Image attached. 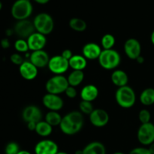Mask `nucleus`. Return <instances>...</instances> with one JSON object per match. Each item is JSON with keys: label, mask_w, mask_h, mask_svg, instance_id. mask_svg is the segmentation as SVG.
<instances>
[{"label": "nucleus", "mask_w": 154, "mask_h": 154, "mask_svg": "<svg viewBox=\"0 0 154 154\" xmlns=\"http://www.w3.org/2000/svg\"><path fill=\"white\" fill-rule=\"evenodd\" d=\"M84 116L81 111L69 112L62 119L60 127L63 133L73 135L78 133L84 126Z\"/></svg>", "instance_id": "nucleus-1"}, {"label": "nucleus", "mask_w": 154, "mask_h": 154, "mask_svg": "<svg viewBox=\"0 0 154 154\" xmlns=\"http://www.w3.org/2000/svg\"><path fill=\"white\" fill-rule=\"evenodd\" d=\"M115 99L121 108H130L135 105L136 95L132 87L126 85L117 89L115 93Z\"/></svg>", "instance_id": "nucleus-2"}, {"label": "nucleus", "mask_w": 154, "mask_h": 154, "mask_svg": "<svg viewBox=\"0 0 154 154\" xmlns=\"http://www.w3.org/2000/svg\"><path fill=\"white\" fill-rule=\"evenodd\" d=\"M98 60L101 67L107 70H112L120 64L121 57L120 54L114 49L102 50Z\"/></svg>", "instance_id": "nucleus-3"}, {"label": "nucleus", "mask_w": 154, "mask_h": 154, "mask_svg": "<svg viewBox=\"0 0 154 154\" xmlns=\"http://www.w3.org/2000/svg\"><path fill=\"white\" fill-rule=\"evenodd\" d=\"M33 7L30 0H17L11 7V15L17 20H26L31 16Z\"/></svg>", "instance_id": "nucleus-4"}, {"label": "nucleus", "mask_w": 154, "mask_h": 154, "mask_svg": "<svg viewBox=\"0 0 154 154\" xmlns=\"http://www.w3.org/2000/svg\"><path fill=\"white\" fill-rule=\"evenodd\" d=\"M33 23L36 32L45 35L52 32L54 28V19L48 13H40L36 15Z\"/></svg>", "instance_id": "nucleus-5"}, {"label": "nucleus", "mask_w": 154, "mask_h": 154, "mask_svg": "<svg viewBox=\"0 0 154 154\" xmlns=\"http://www.w3.org/2000/svg\"><path fill=\"white\" fill-rule=\"evenodd\" d=\"M69 86L67 78L60 75H55L50 78L45 84V88L48 93L59 95L65 93Z\"/></svg>", "instance_id": "nucleus-6"}, {"label": "nucleus", "mask_w": 154, "mask_h": 154, "mask_svg": "<svg viewBox=\"0 0 154 154\" xmlns=\"http://www.w3.org/2000/svg\"><path fill=\"white\" fill-rule=\"evenodd\" d=\"M138 140L143 145L150 146L154 142V124L152 123L141 124L137 133Z\"/></svg>", "instance_id": "nucleus-7"}, {"label": "nucleus", "mask_w": 154, "mask_h": 154, "mask_svg": "<svg viewBox=\"0 0 154 154\" xmlns=\"http://www.w3.org/2000/svg\"><path fill=\"white\" fill-rule=\"evenodd\" d=\"M48 67L49 70L56 75H63L69 69V60L63 58L61 55L54 56L50 59Z\"/></svg>", "instance_id": "nucleus-8"}, {"label": "nucleus", "mask_w": 154, "mask_h": 154, "mask_svg": "<svg viewBox=\"0 0 154 154\" xmlns=\"http://www.w3.org/2000/svg\"><path fill=\"white\" fill-rule=\"evenodd\" d=\"M35 28L34 23L28 19L18 20L14 28L15 34L17 35L18 37L22 39L28 38L32 34L35 32Z\"/></svg>", "instance_id": "nucleus-9"}, {"label": "nucleus", "mask_w": 154, "mask_h": 154, "mask_svg": "<svg viewBox=\"0 0 154 154\" xmlns=\"http://www.w3.org/2000/svg\"><path fill=\"white\" fill-rule=\"evenodd\" d=\"M42 103L45 108L52 111H58L63 108V100L59 95L47 93L42 98Z\"/></svg>", "instance_id": "nucleus-10"}, {"label": "nucleus", "mask_w": 154, "mask_h": 154, "mask_svg": "<svg viewBox=\"0 0 154 154\" xmlns=\"http://www.w3.org/2000/svg\"><path fill=\"white\" fill-rule=\"evenodd\" d=\"M90 120L92 125L98 128L104 127L109 121V115L106 111L101 108L94 109L90 114Z\"/></svg>", "instance_id": "nucleus-11"}, {"label": "nucleus", "mask_w": 154, "mask_h": 154, "mask_svg": "<svg viewBox=\"0 0 154 154\" xmlns=\"http://www.w3.org/2000/svg\"><path fill=\"white\" fill-rule=\"evenodd\" d=\"M58 152V145L52 140H42L35 147V154H57Z\"/></svg>", "instance_id": "nucleus-12"}, {"label": "nucleus", "mask_w": 154, "mask_h": 154, "mask_svg": "<svg viewBox=\"0 0 154 154\" xmlns=\"http://www.w3.org/2000/svg\"><path fill=\"white\" fill-rule=\"evenodd\" d=\"M124 51L129 59L136 60V59L141 56V44L135 38L128 39L124 44Z\"/></svg>", "instance_id": "nucleus-13"}, {"label": "nucleus", "mask_w": 154, "mask_h": 154, "mask_svg": "<svg viewBox=\"0 0 154 154\" xmlns=\"http://www.w3.org/2000/svg\"><path fill=\"white\" fill-rule=\"evenodd\" d=\"M26 41L29 49L32 51L43 50L47 44L46 35L38 32H35L33 34H32Z\"/></svg>", "instance_id": "nucleus-14"}, {"label": "nucleus", "mask_w": 154, "mask_h": 154, "mask_svg": "<svg viewBox=\"0 0 154 154\" xmlns=\"http://www.w3.org/2000/svg\"><path fill=\"white\" fill-rule=\"evenodd\" d=\"M22 117L24 121L27 123L34 122L38 123L42 121V113L38 107L35 105H29L23 109L22 113Z\"/></svg>", "instance_id": "nucleus-15"}, {"label": "nucleus", "mask_w": 154, "mask_h": 154, "mask_svg": "<svg viewBox=\"0 0 154 154\" xmlns=\"http://www.w3.org/2000/svg\"><path fill=\"white\" fill-rule=\"evenodd\" d=\"M50 59L48 54L44 50L32 51L29 56V61L38 69L48 66Z\"/></svg>", "instance_id": "nucleus-16"}, {"label": "nucleus", "mask_w": 154, "mask_h": 154, "mask_svg": "<svg viewBox=\"0 0 154 154\" xmlns=\"http://www.w3.org/2000/svg\"><path fill=\"white\" fill-rule=\"evenodd\" d=\"M19 71L22 78L27 81L34 80L38 75V68L30 61H24L20 66Z\"/></svg>", "instance_id": "nucleus-17"}, {"label": "nucleus", "mask_w": 154, "mask_h": 154, "mask_svg": "<svg viewBox=\"0 0 154 154\" xmlns=\"http://www.w3.org/2000/svg\"><path fill=\"white\" fill-rule=\"evenodd\" d=\"M102 51V48L99 45L93 42H90L83 47L82 54L87 60H93L99 59Z\"/></svg>", "instance_id": "nucleus-18"}, {"label": "nucleus", "mask_w": 154, "mask_h": 154, "mask_svg": "<svg viewBox=\"0 0 154 154\" xmlns=\"http://www.w3.org/2000/svg\"><path fill=\"white\" fill-rule=\"evenodd\" d=\"M80 95L83 101L92 102L99 96V90L93 84H88L83 87Z\"/></svg>", "instance_id": "nucleus-19"}, {"label": "nucleus", "mask_w": 154, "mask_h": 154, "mask_svg": "<svg viewBox=\"0 0 154 154\" xmlns=\"http://www.w3.org/2000/svg\"><path fill=\"white\" fill-rule=\"evenodd\" d=\"M111 81L115 86L119 87L126 86L129 81L128 75L123 70H115L113 72L111 76Z\"/></svg>", "instance_id": "nucleus-20"}, {"label": "nucleus", "mask_w": 154, "mask_h": 154, "mask_svg": "<svg viewBox=\"0 0 154 154\" xmlns=\"http://www.w3.org/2000/svg\"><path fill=\"white\" fill-rule=\"evenodd\" d=\"M82 150L83 154H106L105 145L99 141L89 143Z\"/></svg>", "instance_id": "nucleus-21"}, {"label": "nucleus", "mask_w": 154, "mask_h": 154, "mask_svg": "<svg viewBox=\"0 0 154 154\" xmlns=\"http://www.w3.org/2000/svg\"><path fill=\"white\" fill-rule=\"evenodd\" d=\"M69 67L73 70L83 71L87 65V59L83 55H73V57L69 60Z\"/></svg>", "instance_id": "nucleus-22"}, {"label": "nucleus", "mask_w": 154, "mask_h": 154, "mask_svg": "<svg viewBox=\"0 0 154 154\" xmlns=\"http://www.w3.org/2000/svg\"><path fill=\"white\" fill-rule=\"evenodd\" d=\"M69 86L72 87H78L83 82L84 79V73L83 71L73 70L67 78Z\"/></svg>", "instance_id": "nucleus-23"}, {"label": "nucleus", "mask_w": 154, "mask_h": 154, "mask_svg": "<svg viewBox=\"0 0 154 154\" xmlns=\"http://www.w3.org/2000/svg\"><path fill=\"white\" fill-rule=\"evenodd\" d=\"M140 102L145 106H150L154 104V89L149 87L141 92L140 95Z\"/></svg>", "instance_id": "nucleus-24"}, {"label": "nucleus", "mask_w": 154, "mask_h": 154, "mask_svg": "<svg viewBox=\"0 0 154 154\" xmlns=\"http://www.w3.org/2000/svg\"><path fill=\"white\" fill-rule=\"evenodd\" d=\"M53 126L46 121H40L37 123L35 128V132L42 137H48L52 133Z\"/></svg>", "instance_id": "nucleus-25"}, {"label": "nucleus", "mask_w": 154, "mask_h": 154, "mask_svg": "<svg viewBox=\"0 0 154 154\" xmlns=\"http://www.w3.org/2000/svg\"><path fill=\"white\" fill-rule=\"evenodd\" d=\"M69 27L75 32H84L87 29V23L84 20L78 17H73L69 20Z\"/></svg>", "instance_id": "nucleus-26"}, {"label": "nucleus", "mask_w": 154, "mask_h": 154, "mask_svg": "<svg viewBox=\"0 0 154 154\" xmlns=\"http://www.w3.org/2000/svg\"><path fill=\"white\" fill-rule=\"evenodd\" d=\"M62 119H63V117L57 111H50L45 115V121L49 123L51 126H60Z\"/></svg>", "instance_id": "nucleus-27"}, {"label": "nucleus", "mask_w": 154, "mask_h": 154, "mask_svg": "<svg viewBox=\"0 0 154 154\" xmlns=\"http://www.w3.org/2000/svg\"><path fill=\"white\" fill-rule=\"evenodd\" d=\"M101 45L103 50L113 49V47L115 45V38L111 34H105L102 38Z\"/></svg>", "instance_id": "nucleus-28"}, {"label": "nucleus", "mask_w": 154, "mask_h": 154, "mask_svg": "<svg viewBox=\"0 0 154 154\" xmlns=\"http://www.w3.org/2000/svg\"><path fill=\"white\" fill-rule=\"evenodd\" d=\"M79 108L80 111L83 114H88V115H90L94 110L92 102L87 101H81L79 104Z\"/></svg>", "instance_id": "nucleus-29"}, {"label": "nucleus", "mask_w": 154, "mask_h": 154, "mask_svg": "<svg viewBox=\"0 0 154 154\" xmlns=\"http://www.w3.org/2000/svg\"><path fill=\"white\" fill-rule=\"evenodd\" d=\"M14 48L17 51L20 53H25L29 49L28 43H27V41H26L25 39L19 38L18 40H17L14 43Z\"/></svg>", "instance_id": "nucleus-30"}, {"label": "nucleus", "mask_w": 154, "mask_h": 154, "mask_svg": "<svg viewBox=\"0 0 154 154\" xmlns=\"http://www.w3.org/2000/svg\"><path fill=\"white\" fill-rule=\"evenodd\" d=\"M150 118H151V114L148 110L142 109L140 111L139 114H138V119L141 124L150 123Z\"/></svg>", "instance_id": "nucleus-31"}, {"label": "nucleus", "mask_w": 154, "mask_h": 154, "mask_svg": "<svg viewBox=\"0 0 154 154\" xmlns=\"http://www.w3.org/2000/svg\"><path fill=\"white\" fill-rule=\"evenodd\" d=\"M19 152V145L16 142H10L6 145L5 154H17Z\"/></svg>", "instance_id": "nucleus-32"}, {"label": "nucleus", "mask_w": 154, "mask_h": 154, "mask_svg": "<svg viewBox=\"0 0 154 154\" xmlns=\"http://www.w3.org/2000/svg\"><path fill=\"white\" fill-rule=\"evenodd\" d=\"M10 60L14 64L17 65V66H20V65L24 62L23 57L19 54H13L11 56Z\"/></svg>", "instance_id": "nucleus-33"}, {"label": "nucleus", "mask_w": 154, "mask_h": 154, "mask_svg": "<svg viewBox=\"0 0 154 154\" xmlns=\"http://www.w3.org/2000/svg\"><path fill=\"white\" fill-rule=\"evenodd\" d=\"M65 93L67 96V97L70 98V99H74L77 96V90L75 87H72V86H69L66 90L65 91Z\"/></svg>", "instance_id": "nucleus-34"}, {"label": "nucleus", "mask_w": 154, "mask_h": 154, "mask_svg": "<svg viewBox=\"0 0 154 154\" xmlns=\"http://www.w3.org/2000/svg\"><path fill=\"white\" fill-rule=\"evenodd\" d=\"M129 154H151L148 148L145 147H136L129 152Z\"/></svg>", "instance_id": "nucleus-35"}, {"label": "nucleus", "mask_w": 154, "mask_h": 154, "mask_svg": "<svg viewBox=\"0 0 154 154\" xmlns=\"http://www.w3.org/2000/svg\"><path fill=\"white\" fill-rule=\"evenodd\" d=\"M61 56L63 58L66 59V60H69L72 57H73V53H72V51H71V50L66 49L62 52Z\"/></svg>", "instance_id": "nucleus-36"}, {"label": "nucleus", "mask_w": 154, "mask_h": 154, "mask_svg": "<svg viewBox=\"0 0 154 154\" xmlns=\"http://www.w3.org/2000/svg\"><path fill=\"white\" fill-rule=\"evenodd\" d=\"M1 46L4 49H7L10 47V42H9V40L8 38H3L2 40L1 41Z\"/></svg>", "instance_id": "nucleus-37"}, {"label": "nucleus", "mask_w": 154, "mask_h": 154, "mask_svg": "<svg viewBox=\"0 0 154 154\" xmlns=\"http://www.w3.org/2000/svg\"><path fill=\"white\" fill-rule=\"evenodd\" d=\"M36 125H37L36 123H34V122H29V123H27V128L31 131H35Z\"/></svg>", "instance_id": "nucleus-38"}, {"label": "nucleus", "mask_w": 154, "mask_h": 154, "mask_svg": "<svg viewBox=\"0 0 154 154\" xmlns=\"http://www.w3.org/2000/svg\"><path fill=\"white\" fill-rule=\"evenodd\" d=\"M35 2H37L38 4H40V5H45L47 3L49 2L50 0H34Z\"/></svg>", "instance_id": "nucleus-39"}, {"label": "nucleus", "mask_w": 154, "mask_h": 154, "mask_svg": "<svg viewBox=\"0 0 154 154\" xmlns=\"http://www.w3.org/2000/svg\"><path fill=\"white\" fill-rule=\"evenodd\" d=\"M136 61L138 62V63H139V64H142L144 62V58L142 56H140V57H138V58L136 59Z\"/></svg>", "instance_id": "nucleus-40"}, {"label": "nucleus", "mask_w": 154, "mask_h": 154, "mask_svg": "<svg viewBox=\"0 0 154 154\" xmlns=\"http://www.w3.org/2000/svg\"><path fill=\"white\" fill-rule=\"evenodd\" d=\"M148 150H150V153L151 154H154V142L153 143V144H151L150 145V147H149Z\"/></svg>", "instance_id": "nucleus-41"}, {"label": "nucleus", "mask_w": 154, "mask_h": 154, "mask_svg": "<svg viewBox=\"0 0 154 154\" xmlns=\"http://www.w3.org/2000/svg\"><path fill=\"white\" fill-rule=\"evenodd\" d=\"M17 154H31L27 150H20V152Z\"/></svg>", "instance_id": "nucleus-42"}, {"label": "nucleus", "mask_w": 154, "mask_h": 154, "mask_svg": "<svg viewBox=\"0 0 154 154\" xmlns=\"http://www.w3.org/2000/svg\"><path fill=\"white\" fill-rule=\"evenodd\" d=\"M150 40H151L152 44L154 45V30L153 31V32L151 33V35H150Z\"/></svg>", "instance_id": "nucleus-43"}, {"label": "nucleus", "mask_w": 154, "mask_h": 154, "mask_svg": "<svg viewBox=\"0 0 154 154\" xmlns=\"http://www.w3.org/2000/svg\"><path fill=\"white\" fill-rule=\"evenodd\" d=\"M75 154H83V150H78L75 152Z\"/></svg>", "instance_id": "nucleus-44"}, {"label": "nucleus", "mask_w": 154, "mask_h": 154, "mask_svg": "<svg viewBox=\"0 0 154 154\" xmlns=\"http://www.w3.org/2000/svg\"><path fill=\"white\" fill-rule=\"evenodd\" d=\"M57 154H68V153H66V152H62V151H60V152H58V153H57Z\"/></svg>", "instance_id": "nucleus-45"}, {"label": "nucleus", "mask_w": 154, "mask_h": 154, "mask_svg": "<svg viewBox=\"0 0 154 154\" xmlns=\"http://www.w3.org/2000/svg\"><path fill=\"white\" fill-rule=\"evenodd\" d=\"M113 154H125V153H122V152H116V153H113Z\"/></svg>", "instance_id": "nucleus-46"}, {"label": "nucleus", "mask_w": 154, "mask_h": 154, "mask_svg": "<svg viewBox=\"0 0 154 154\" xmlns=\"http://www.w3.org/2000/svg\"><path fill=\"white\" fill-rule=\"evenodd\" d=\"M2 2H0V10L2 9Z\"/></svg>", "instance_id": "nucleus-47"}]
</instances>
